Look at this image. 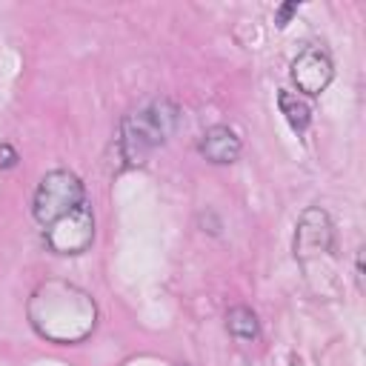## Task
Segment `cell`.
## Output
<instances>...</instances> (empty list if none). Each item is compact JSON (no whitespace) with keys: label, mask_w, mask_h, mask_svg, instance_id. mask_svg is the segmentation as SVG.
Listing matches in <instances>:
<instances>
[{"label":"cell","mask_w":366,"mask_h":366,"mask_svg":"<svg viewBox=\"0 0 366 366\" xmlns=\"http://www.w3.org/2000/svg\"><path fill=\"white\" fill-rule=\"evenodd\" d=\"M92 240H94V214L89 203L77 206L74 212H69L66 217L54 220L46 229V243L57 254H80L92 246Z\"/></svg>","instance_id":"cell-4"},{"label":"cell","mask_w":366,"mask_h":366,"mask_svg":"<svg viewBox=\"0 0 366 366\" xmlns=\"http://www.w3.org/2000/svg\"><path fill=\"white\" fill-rule=\"evenodd\" d=\"M277 106H280V114L286 117V123H289L297 134H303V132L309 129V123H312V106H309L297 92L280 89V92H277Z\"/></svg>","instance_id":"cell-8"},{"label":"cell","mask_w":366,"mask_h":366,"mask_svg":"<svg viewBox=\"0 0 366 366\" xmlns=\"http://www.w3.org/2000/svg\"><path fill=\"white\" fill-rule=\"evenodd\" d=\"M86 203V189L80 183V177L69 169H54L49 174H43V180L34 189L31 197V214L40 226H51L54 220L66 217L69 212H74L77 206Z\"/></svg>","instance_id":"cell-3"},{"label":"cell","mask_w":366,"mask_h":366,"mask_svg":"<svg viewBox=\"0 0 366 366\" xmlns=\"http://www.w3.org/2000/svg\"><path fill=\"white\" fill-rule=\"evenodd\" d=\"M335 252V226L332 217L320 206L303 209L297 226H295V257L300 263H309L312 257L332 254Z\"/></svg>","instance_id":"cell-5"},{"label":"cell","mask_w":366,"mask_h":366,"mask_svg":"<svg viewBox=\"0 0 366 366\" xmlns=\"http://www.w3.org/2000/svg\"><path fill=\"white\" fill-rule=\"evenodd\" d=\"M180 123V109L169 97H157L137 112H129L120 123V154L129 166H143L149 154L163 146Z\"/></svg>","instance_id":"cell-2"},{"label":"cell","mask_w":366,"mask_h":366,"mask_svg":"<svg viewBox=\"0 0 366 366\" xmlns=\"http://www.w3.org/2000/svg\"><path fill=\"white\" fill-rule=\"evenodd\" d=\"M295 11H297V3H283V6L274 11V23L283 29V26L292 20V14H295Z\"/></svg>","instance_id":"cell-11"},{"label":"cell","mask_w":366,"mask_h":366,"mask_svg":"<svg viewBox=\"0 0 366 366\" xmlns=\"http://www.w3.org/2000/svg\"><path fill=\"white\" fill-rule=\"evenodd\" d=\"M197 152L209 160V163H217V166H226V163H234L237 154H240V137L232 126L226 123H217V126H209L200 140H197Z\"/></svg>","instance_id":"cell-7"},{"label":"cell","mask_w":366,"mask_h":366,"mask_svg":"<svg viewBox=\"0 0 366 366\" xmlns=\"http://www.w3.org/2000/svg\"><path fill=\"white\" fill-rule=\"evenodd\" d=\"M355 277H357V286H363V249H357V260H355Z\"/></svg>","instance_id":"cell-12"},{"label":"cell","mask_w":366,"mask_h":366,"mask_svg":"<svg viewBox=\"0 0 366 366\" xmlns=\"http://www.w3.org/2000/svg\"><path fill=\"white\" fill-rule=\"evenodd\" d=\"M17 152L9 146V143H0V169H14L17 166Z\"/></svg>","instance_id":"cell-10"},{"label":"cell","mask_w":366,"mask_h":366,"mask_svg":"<svg viewBox=\"0 0 366 366\" xmlns=\"http://www.w3.org/2000/svg\"><path fill=\"white\" fill-rule=\"evenodd\" d=\"M226 329L232 337L237 340H254L260 335V323H257V315L249 309V306H232L226 312Z\"/></svg>","instance_id":"cell-9"},{"label":"cell","mask_w":366,"mask_h":366,"mask_svg":"<svg viewBox=\"0 0 366 366\" xmlns=\"http://www.w3.org/2000/svg\"><path fill=\"white\" fill-rule=\"evenodd\" d=\"M292 83L297 86V94L303 97H315V94H320L329 83H332V77H335V63H332V57H329V51L326 49H320V46H306V49H300L297 51V57L292 60Z\"/></svg>","instance_id":"cell-6"},{"label":"cell","mask_w":366,"mask_h":366,"mask_svg":"<svg viewBox=\"0 0 366 366\" xmlns=\"http://www.w3.org/2000/svg\"><path fill=\"white\" fill-rule=\"evenodd\" d=\"M29 320L34 332L51 343L69 346L80 343L86 335H92L97 320V306L89 292L80 286L51 277L43 280L31 297H29Z\"/></svg>","instance_id":"cell-1"}]
</instances>
